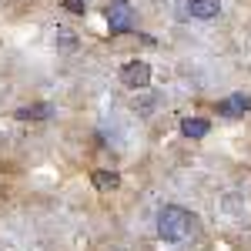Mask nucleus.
<instances>
[{
  "mask_svg": "<svg viewBox=\"0 0 251 251\" xmlns=\"http://www.w3.org/2000/svg\"><path fill=\"white\" fill-rule=\"evenodd\" d=\"M218 111H221V114H245V111H251V97L248 94H234L231 100H225Z\"/></svg>",
  "mask_w": 251,
  "mask_h": 251,
  "instance_id": "nucleus-5",
  "label": "nucleus"
},
{
  "mask_svg": "<svg viewBox=\"0 0 251 251\" xmlns=\"http://www.w3.org/2000/svg\"><path fill=\"white\" fill-rule=\"evenodd\" d=\"M64 7L74 10V14H84V0H64Z\"/></svg>",
  "mask_w": 251,
  "mask_h": 251,
  "instance_id": "nucleus-9",
  "label": "nucleus"
},
{
  "mask_svg": "<svg viewBox=\"0 0 251 251\" xmlns=\"http://www.w3.org/2000/svg\"><path fill=\"white\" fill-rule=\"evenodd\" d=\"M94 184H97V188H117V174L114 171H97L94 174Z\"/></svg>",
  "mask_w": 251,
  "mask_h": 251,
  "instance_id": "nucleus-8",
  "label": "nucleus"
},
{
  "mask_svg": "<svg viewBox=\"0 0 251 251\" xmlns=\"http://www.w3.org/2000/svg\"><path fill=\"white\" fill-rule=\"evenodd\" d=\"M181 131H184L188 137H204V134H208V121H201V117H188Z\"/></svg>",
  "mask_w": 251,
  "mask_h": 251,
  "instance_id": "nucleus-6",
  "label": "nucleus"
},
{
  "mask_svg": "<svg viewBox=\"0 0 251 251\" xmlns=\"http://www.w3.org/2000/svg\"><path fill=\"white\" fill-rule=\"evenodd\" d=\"M221 10V0H188V14L198 20H211Z\"/></svg>",
  "mask_w": 251,
  "mask_h": 251,
  "instance_id": "nucleus-4",
  "label": "nucleus"
},
{
  "mask_svg": "<svg viewBox=\"0 0 251 251\" xmlns=\"http://www.w3.org/2000/svg\"><path fill=\"white\" fill-rule=\"evenodd\" d=\"M107 27H111V34H127V30H134V10H131L127 0H114V3L107 7Z\"/></svg>",
  "mask_w": 251,
  "mask_h": 251,
  "instance_id": "nucleus-2",
  "label": "nucleus"
},
{
  "mask_svg": "<svg viewBox=\"0 0 251 251\" xmlns=\"http://www.w3.org/2000/svg\"><path fill=\"white\" fill-rule=\"evenodd\" d=\"M17 117L20 121H27V117H30V121H34V117H50V107H47V104H40V107H24V111H17Z\"/></svg>",
  "mask_w": 251,
  "mask_h": 251,
  "instance_id": "nucleus-7",
  "label": "nucleus"
},
{
  "mask_svg": "<svg viewBox=\"0 0 251 251\" xmlns=\"http://www.w3.org/2000/svg\"><path fill=\"white\" fill-rule=\"evenodd\" d=\"M121 80L127 84V87H148V80H151V67L144 64V60H131V64H124V71H121Z\"/></svg>",
  "mask_w": 251,
  "mask_h": 251,
  "instance_id": "nucleus-3",
  "label": "nucleus"
},
{
  "mask_svg": "<svg viewBox=\"0 0 251 251\" xmlns=\"http://www.w3.org/2000/svg\"><path fill=\"white\" fill-rule=\"evenodd\" d=\"M194 231V218L184 208H164V211L157 214V234L164 238V241H181V238H188Z\"/></svg>",
  "mask_w": 251,
  "mask_h": 251,
  "instance_id": "nucleus-1",
  "label": "nucleus"
}]
</instances>
